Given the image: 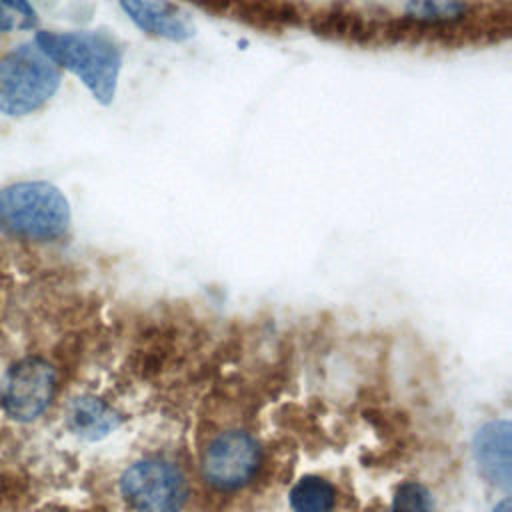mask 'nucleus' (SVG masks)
<instances>
[{"label": "nucleus", "instance_id": "obj_1", "mask_svg": "<svg viewBox=\"0 0 512 512\" xmlns=\"http://www.w3.org/2000/svg\"><path fill=\"white\" fill-rule=\"evenodd\" d=\"M34 44L60 68L74 74L92 98L110 106L124 64L122 46L100 30H38Z\"/></svg>", "mask_w": 512, "mask_h": 512}, {"label": "nucleus", "instance_id": "obj_2", "mask_svg": "<svg viewBox=\"0 0 512 512\" xmlns=\"http://www.w3.org/2000/svg\"><path fill=\"white\" fill-rule=\"evenodd\" d=\"M72 222L64 192L46 180L14 182L0 188V232L20 240L52 242Z\"/></svg>", "mask_w": 512, "mask_h": 512}, {"label": "nucleus", "instance_id": "obj_3", "mask_svg": "<svg viewBox=\"0 0 512 512\" xmlns=\"http://www.w3.org/2000/svg\"><path fill=\"white\" fill-rule=\"evenodd\" d=\"M62 84L60 68L32 42L0 58V112L28 116L52 100Z\"/></svg>", "mask_w": 512, "mask_h": 512}, {"label": "nucleus", "instance_id": "obj_4", "mask_svg": "<svg viewBox=\"0 0 512 512\" xmlns=\"http://www.w3.org/2000/svg\"><path fill=\"white\" fill-rule=\"evenodd\" d=\"M120 492L136 512H180L188 498V480L164 458H142L124 470Z\"/></svg>", "mask_w": 512, "mask_h": 512}, {"label": "nucleus", "instance_id": "obj_5", "mask_svg": "<svg viewBox=\"0 0 512 512\" xmlns=\"http://www.w3.org/2000/svg\"><path fill=\"white\" fill-rule=\"evenodd\" d=\"M258 464V442L242 430H230L206 446L202 454V476L218 490H236L250 482Z\"/></svg>", "mask_w": 512, "mask_h": 512}, {"label": "nucleus", "instance_id": "obj_6", "mask_svg": "<svg viewBox=\"0 0 512 512\" xmlns=\"http://www.w3.org/2000/svg\"><path fill=\"white\" fill-rule=\"evenodd\" d=\"M56 388L54 368L36 356L12 364L2 388L4 410L20 422L36 420L52 402Z\"/></svg>", "mask_w": 512, "mask_h": 512}, {"label": "nucleus", "instance_id": "obj_7", "mask_svg": "<svg viewBox=\"0 0 512 512\" xmlns=\"http://www.w3.org/2000/svg\"><path fill=\"white\" fill-rule=\"evenodd\" d=\"M118 6L148 36L182 44L196 34L192 18L170 0H118Z\"/></svg>", "mask_w": 512, "mask_h": 512}, {"label": "nucleus", "instance_id": "obj_8", "mask_svg": "<svg viewBox=\"0 0 512 512\" xmlns=\"http://www.w3.org/2000/svg\"><path fill=\"white\" fill-rule=\"evenodd\" d=\"M510 422L492 420L474 436V458L480 472L496 486H510Z\"/></svg>", "mask_w": 512, "mask_h": 512}, {"label": "nucleus", "instance_id": "obj_9", "mask_svg": "<svg viewBox=\"0 0 512 512\" xmlns=\"http://www.w3.org/2000/svg\"><path fill=\"white\" fill-rule=\"evenodd\" d=\"M68 422L78 436L88 440H98L108 432H112L118 426L120 418L102 400L92 396H82L72 402Z\"/></svg>", "mask_w": 512, "mask_h": 512}, {"label": "nucleus", "instance_id": "obj_10", "mask_svg": "<svg viewBox=\"0 0 512 512\" xmlns=\"http://www.w3.org/2000/svg\"><path fill=\"white\" fill-rule=\"evenodd\" d=\"M472 0H406L404 18L422 26H450L464 20Z\"/></svg>", "mask_w": 512, "mask_h": 512}, {"label": "nucleus", "instance_id": "obj_11", "mask_svg": "<svg viewBox=\"0 0 512 512\" xmlns=\"http://www.w3.org/2000/svg\"><path fill=\"white\" fill-rule=\"evenodd\" d=\"M288 500L294 512H332L336 490L320 476H304L292 486Z\"/></svg>", "mask_w": 512, "mask_h": 512}, {"label": "nucleus", "instance_id": "obj_12", "mask_svg": "<svg viewBox=\"0 0 512 512\" xmlns=\"http://www.w3.org/2000/svg\"><path fill=\"white\" fill-rule=\"evenodd\" d=\"M392 512H432L430 492L418 482H404L396 488Z\"/></svg>", "mask_w": 512, "mask_h": 512}, {"label": "nucleus", "instance_id": "obj_13", "mask_svg": "<svg viewBox=\"0 0 512 512\" xmlns=\"http://www.w3.org/2000/svg\"><path fill=\"white\" fill-rule=\"evenodd\" d=\"M0 4L16 16L18 28H32L36 24V12L28 0H0Z\"/></svg>", "mask_w": 512, "mask_h": 512}, {"label": "nucleus", "instance_id": "obj_14", "mask_svg": "<svg viewBox=\"0 0 512 512\" xmlns=\"http://www.w3.org/2000/svg\"><path fill=\"white\" fill-rule=\"evenodd\" d=\"M14 28H18V20L14 14H10L2 4H0V34L12 32Z\"/></svg>", "mask_w": 512, "mask_h": 512}, {"label": "nucleus", "instance_id": "obj_15", "mask_svg": "<svg viewBox=\"0 0 512 512\" xmlns=\"http://www.w3.org/2000/svg\"><path fill=\"white\" fill-rule=\"evenodd\" d=\"M492 512H510V498H504L502 502H498Z\"/></svg>", "mask_w": 512, "mask_h": 512}]
</instances>
